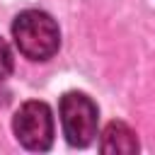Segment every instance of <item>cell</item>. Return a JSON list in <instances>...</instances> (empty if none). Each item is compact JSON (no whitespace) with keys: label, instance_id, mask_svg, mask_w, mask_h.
Returning a JSON list of instances; mask_svg holds the SVG:
<instances>
[{"label":"cell","instance_id":"cell-4","mask_svg":"<svg viewBox=\"0 0 155 155\" xmlns=\"http://www.w3.org/2000/svg\"><path fill=\"white\" fill-rule=\"evenodd\" d=\"M102 153H119V155H133L138 153V138L136 131L124 121H109L99 138Z\"/></svg>","mask_w":155,"mask_h":155},{"label":"cell","instance_id":"cell-2","mask_svg":"<svg viewBox=\"0 0 155 155\" xmlns=\"http://www.w3.org/2000/svg\"><path fill=\"white\" fill-rule=\"evenodd\" d=\"M65 140L75 148H85L97 136V104L85 92H65L58 104Z\"/></svg>","mask_w":155,"mask_h":155},{"label":"cell","instance_id":"cell-3","mask_svg":"<svg viewBox=\"0 0 155 155\" xmlns=\"http://www.w3.org/2000/svg\"><path fill=\"white\" fill-rule=\"evenodd\" d=\"M12 128L27 150H48L53 143V114L46 102H24L12 119Z\"/></svg>","mask_w":155,"mask_h":155},{"label":"cell","instance_id":"cell-5","mask_svg":"<svg viewBox=\"0 0 155 155\" xmlns=\"http://www.w3.org/2000/svg\"><path fill=\"white\" fill-rule=\"evenodd\" d=\"M12 68H15V58H12V51H10L7 41H5V39H0V80L10 78Z\"/></svg>","mask_w":155,"mask_h":155},{"label":"cell","instance_id":"cell-1","mask_svg":"<svg viewBox=\"0 0 155 155\" xmlns=\"http://www.w3.org/2000/svg\"><path fill=\"white\" fill-rule=\"evenodd\" d=\"M12 36L19 48L31 61H48L61 46V31L56 19L41 10H24L12 22Z\"/></svg>","mask_w":155,"mask_h":155}]
</instances>
